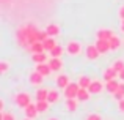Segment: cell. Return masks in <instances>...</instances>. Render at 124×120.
<instances>
[{
  "label": "cell",
  "mask_w": 124,
  "mask_h": 120,
  "mask_svg": "<svg viewBox=\"0 0 124 120\" xmlns=\"http://www.w3.org/2000/svg\"><path fill=\"white\" fill-rule=\"evenodd\" d=\"M47 32L46 30H38L33 24H25L16 30V40H17L19 46L30 47L36 41H44L47 38Z\"/></svg>",
  "instance_id": "cell-1"
},
{
  "label": "cell",
  "mask_w": 124,
  "mask_h": 120,
  "mask_svg": "<svg viewBox=\"0 0 124 120\" xmlns=\"http://www.w3.org/2000/svg\"><path fill=\"white\" fill-rule=\"evenodd\" d=\"M64 51H66L68 55L77 57V55H80V54H82V43L71 40V41H68V44H66V47H64Z\"/></svg>",
  "instance_id": "cell-2"
},
{
  "label": "cell",
  "mask_w": 124,
  "mask_h": 120,
  "mask_svg": "<svg viewBox=\"0 0 124 120\" xmlns=\"http://www.w3.org/2000/svg\"><path fill=\"white\" fill-rule=\"evenodd\" d=\"M14 103H16V106H17V108L24 109L25 106H28V104L31 103L30 93H27V92H19L17 95L14 96Z\"/></svg>",
  "instance_id": "cell-3"
},
{
  "label": "cell",
  "mask_w": 124,
  "mask_h": 120,
  "mask_svg": "<svg viewBox=\"0 0 124 120\" xmlns=\"http://www.w3.org/2000/svg\"><path fill=\"white\" fill-rule=\"evenodd\" d=\"M79 90H80L79 82H71L66 89H63V95H64V98H77Z\"/></svg>",
  "instance_id": "cell-4"
},
{
  "label": "cell",
  "mask_w": 124,
  "mask_h": 120,
  "mask_svg": "<svg viewBox=\"0 0 124 120\" xmlns=\"http://www.w3.org/2000/svg\"><path fill=\"white\" fill-rule=\"evenodd\" d=\"M88 90H90L93 95H97V93H101L102 90H105V84L99 79H93L91 84H90V87H88Z\"/></svg>",
  "instance_id": "cell-5"
},
{
  "label": "cell",
  "mask_w": 124,
  "mask_h": 120,
  "mask_svg": "<svg viewBox=\"0 0 124 120\" xmlns=\"http://www.w3.org/2000/svg\"><path fill=\"white\" fill-rule=\"evenodd\" d=\"M85 55H86L88 60H96L97 57L101 55V52L96 47V44H90V46H86V49H85Z\"/></svg>",
  "instance_id": "cell-6"
},
{
  "label": "cell",
  "mask_w": 124,
  "mask_h": 120,
  "mask_svg": "<svg viewBox=\"0 0 124 120\" xmlns=\"http://www.w3.org/2000/svg\"><path fill=\"white\" fill-rule=\"evenodd\" d=\"M42 79H44V76H42L41 73H38L36 70H35L33 73H30V76H28V82H30L33 87H38V85H41V84L44 82Z\"/></svg>",
  "instance_id": "cell-7"
},
{
  "label": "cell",
  "mask_w": 124,
  "mask_h": 120,
  "mask_svg": "<svg viewBox=\"0 0 124 120\" xmlns=\"http://www.w3.org/2000/svg\"><path fill=\"white\" fill-rule=\"evenodd\" d=\"M96 47L99 49L101 55H104V54H107L110 49V41L108 40H99V38H96Z\"/></svg>",
  "instance_id": "cell-8"
},
{
  "label": "cell",
  "mask_w": 124,
  "mask_h": 120,
  "mask_svg": "<svg viewBox=\"0 0 124 120\" xmlns=\"http://www.w3.org/2000/svg\"><path fill=\"white\" fill-rule=\"evenodd\" d=\"M55 84H57L58 89H66L71 84V79H69L68 74H58V76L55 77Z\"/></svg>",
  "instance_id": "cell-9"
},
{
  "label": "cell",
  "mask_w": 124,
  "mask_h": 120,
  "mask_svg": "<svg viewBox=\"0 0 124 120\" xmlns=\"http://www.w3.org/2000/svg\"><path fill=\"white\" fill-rule=\"evenodd\" d=\"M49 66L52 68V73L54 71H60L61 68H63V60L60 59V57H50V59L47 60Z\"/></svg>",
  "instance_id": "cell-10"
},
{
  "label": "cell",
  "mask_w": 124,
  "mask_h": 120,
  "mask_svg": "<svg viewBox=\"0 0 124 120\" xmlns=\"http://www.w3.org/2000/svg\"><path fill=\"white\" fill-rule=\"evenodd\" d=\"M24 112H25V117H28V119H35L38 114H39L36 104H33V103H30L28 106H25V108H24Z\"/></svg>",
  "instance_id": "cell-11"
},
{
  "label": "cell",
  "mask_w": 124,
  "mask_h": 120,
  "mask_svg": "<svg viewBox=\"0 0 124 120\" xmlns=\"http://www.w3.org/2000/svg\"><path fill=\"white\" fill-rule=\"evenodd\" d=\"M64 108H66L68 112H76L77 108H79V100H77V98H66Z\"/></svg>",
  "instance_id": "cell-12"
},
{
  "label": "cell",
  "mask_w": 124,
  "mask_h": 120,
  "mask_svg": "<svg viewBox=\"0 0 124 120\" xmlns=\"http://www.w3.org/2000/svg\"><path fill=\"white\" fill-rule=\"evenodd\" d=\"M119 84L121 82H118L116 79H112V81H105V90L108 93H116L118 92V89H119Z\"/></svg>",
  "instance_id": "cell-13"
},
{
  "label": "cell",
  "mask_w": 124,
  "mask_h": 120,
  "mask_svg": "<svg viewBox=\"0 0 124 120\" xmlns=\"http://www.w3.org/2000/svg\"><path fill=\"white\" fill-rule=\"evenodd\" d=\"M108 41H110V49H112L113 52H115V51H118L119 47L123 46V43H124V41H121V38H119V37H118V35H116V33L113 35V37L110 38Z\"/></svg>",
  "instance_id": "cell-14"
},
{
  "label": "cell",
  "mask_w": 124,
  "mask_h": 120,
  "mask_svg": "<svg viewBox=\"0 0 124 120\" xmlns=\"http://www.w3.org/2000/svg\"><path fill=\"white\" fill-rule=\"evenodd\" d=\"M113 35H115L113 30H108V28H99L96 32V38H99V40H110Z\"/></svg>",
  "instance_id": "cell-15"
},
{
  "label": "cell",
  "mask_w": 124,
  "mask_h": 120,
  "mask_svg": "<svg viewBox=\"0 0 124 120\" xmlns=\"http://www.w3.org/2000/svg\"><path fill=\"white\" fill-rule=\"evenodd\" d=\"M36 71L38 73H41L42 76H49V74L52 73V68L49 66V63L47 62H44V63H36Z\"/></svg>",
  "instance_id": "cell-16"
},
{
  "label": "cell",
  "mask_w": 124,
  "mask_h": 120,
  "mask_svg": "<svg viewBox=\"0 0 124 120\" xmlns=\"http://www.w3.org/2000/svg\"><path fill=\"white\" fill-rule=\"evenodd\" d=\"M46 32H47L49 37H58L60 35V25L58 24H47V27H46Z\"/></svg>",
  "instance_id": "cell-17"
},
{
  "label": "cell",
  "mask_w": 124,
  "mask_h": 120,
  "mask_svg": "<svg viewBox=\"0 0 124 120\" xmlns=\"http://www.w3.org/2000/svg\"><path fill=\"white\" fill-rule=\"evenodd\" d=\"M118 74H119L118 71H116V70H113V68L110 66V68H107V70L104 71L102 79H104V81H112V79H116V76H118Z\"/></svg>",
  "instance_id": "cell-18"
},
{
  "label": "cell",
  "mask_w": 124,
  "mask_h": 120,
  "mask_svg": "<svg viewBox=\"0 0 124 120\" xmlns=\"http://www.w3.org/2000/svg\"><path fill=\"white\" fill-rule=\"evenodd\" d=\"M91 95H93V93L88 89H82V87H80L79 93H77V100H79V101H88V100L91 98Z\"/></svg>",
  "instance_id": "cell-19"
},
{
  "label": "cell",
  "mask_w": 124,
  "mask_h": 120,
  "mask_svg": "<svg viewBox=\"0 0 124 120\" xmlns=\"http://www.w3.org/2000/svg\"><path fill=\"white\" fill-rule=\"evenodd\" d=\"M49 96V89H38L36 92H35V98H36V101H44V100H47Z\"/></svg>",
  "instance_id": "cell-20"
},
{
  "label": "cell",
  "mask_w": 124,
  "mask_h": 120,
  "mask_svg": "<svg viewBox=\"0 0 124 120\" xmlns=\"http://www.w3.org/2000/svg\"><path fill=\"white\" fill-rule=\"evenodd\" d=\"M42 43H44V49L47 51V52H50V51L54 49L55 46H57V41H55V37H47L44 41H42Z\"/></svg>",
  "instance_id": "cell-21"
},
{
  "label": "cell",
  "mask_w": 124,
  "mask_h": 120,
  "mask_svg": "<svg viewBox=\"0 0 124 120\" xmlns=\"http://www.w3.org/2000/svg\"><path fill=\"white\" fill-rule=\"evenodd\" d=\"M58 100H60V92H58L57 89H50V90H49L47 101L50 103V104H54V103H57Z\"/></svg>",
  "instance_id": "cell-22"
},
{
  "label": "cell",
  "mask_w": 124,
  "mask_h": 120,
  "mask_svg": "<svg viewBox=\"0 0 124 120\" xmlns=\"http://www.w3.org/2000/svg\"><path fill=\"white\" fill-rule=\"evenodd\" d=\"M31 60L35 62V63H44V62L49 60V57L46 55V52H36L31 55Z\"/></svg>",
  "instance_id": "cell-23"
},
{
  "label": "cell",
  "mask_w": 124,
  "mask_h": 120,
  "mask_svg": "<svg viewBox=\"0 0 124 120\" xmlns=\"http://www.w3.org/2000/svg\"><path fill=\"white\" fill-rule=\"evenodd\" d=\"M28 49L31 51V54H36V52H44V43L42 41H36V43H33Z\"/></svg>",
  "instance_id": "cell-24"
},
{
  "label": "cell",
  "mask_w": 124,
  "mask_h": 120,
  "mask_svg": "<svg viewBox=\"0 0 124 120\" xmlns=\"http://www.w3.org/2000/svg\"><path fill=\"white\" fill-rule=\"evenodd\" d=\"M91 81H93V79H90L88 76H80L77 82H79V85L82 87V89H88V87H90V84H91Z\"/></svg>",
  "instance_id": "cell-25"
},
{
  "label": "cell",
  "mask_w": 124,
  "mask_h": 120,
  "mask_svg": "<svg viewBox=\"0 0 124 120\" xmlns=\"http://www.w3.org/2000/svg\"><path fill=\"white\" fill-rule=\"evenodd\" d=\"M49 106H50V103H49L47 100H44V101H36V108H38V111H39V114L47 111Z\"/></svg>",
  "instance_id": "cell-26"
},
{
  "label": "cell",
  "mask_w": 124,
  "mask_h": 120,
  "mask_svg": "<svg viewBox=\"0 0 124 120\" xmlns=\"http://www.w3.org/2000/svg\"><path fill=\"white\" fill-rule=\"evenodd\" d=\"M113 98L118 100V101L124 98V82L119 84V89H118V92H116V93H113Z\"/></svg>",
  "instance_id": "cell-27"
},
{
  "label": "cell",
  "mask_w": 124,
  "mask_h": 120,
  "mask_svg": "<svg viewBox=\"0 0 124 120\" xmlns=\"http://www.w3.org/2000/svg\"><path fill=\"white\" fill-rule=\"evenodd\" d=\"M112 68H113V70H116V71L119 73L121 70H124V60H121V59L115 60V62L112 63Z\"/></svg>",
  "instance_id": "cell-28"
},
{
  "label": "cell",
  "mask_w": 124,
  "mask_h": 120,
  "mask_svg": "<svg viewBox=\"0 0 124 120\" xmlns=\"http://www.w3.org/2000/svg\"><path fill=\"white\" fill-rule=\"evenodd\" d=\"M60 55H63V47L57 44V46L50 51V57H60Z\"/></svg>",
  "instance_id": "cell-29"
},
{
  "label": "cell",
  "mask_w": 124,
  "mask_h": 120,
  "mask_svg": "<svg viewBox=\"0 0 124 120\" xmlns=\"http://www.w3.org/2000/svg\"><path fill=\"white\" fill-rule=\"evenodd\" d=\"M8 70H9V62L0 60V73L5 74V73H8Z\"/></svg>",
  "instance_id": "cell-30"
},
{
  "label": "cell",
  "mask_w": 124,
  "mask_h": 120,
  "mask_svg": "<svg viewBox=\"0 0 124 120\" xmlns=\"http://www.w3.org/2000/svg\"><path fill=\"white\" fill-rule=\"evenodd\" d=\"M0 120H16V117H14L13 114H9V112H5V111H2Z\"/></svg>",
  "instance_id": "cell-31"
},
{
  "label": "cell",
  "mask_w": 124,
  "mask_h": 120,
  "mask_svg": "<svg viewBox=\"0 0 124 120\" xmlns=\"http://www.w3.org/2000/svg\"><path fill=\"white\" fill-rule=\"evenodd\" d=\"M86 120H102V117H101L99 114H88Z\"/></svg>",
  "instance_id": "cell-32"
},
{
  "label": "cell",
  "mask_w": 124,
  "mask_h": 120,
  "mask_svg": "<svg viewBox=\"0 0 124 120\" xmlns=\"http://www.w3.org/2000/svg\"><path fill=\"white\" fill-rule=\"evenodd\" d=\"M118 111H119V112H123V114H124V98H123V100H119V101H118Z\"/></svg>",
  "instance_id": "cell-33"
},
{
  "label": "cell",
  "mask_w": 124,
  "mask_h": 120,
  "mask_svg": "<svg viewBox=\"0 0 124 120\" xmlns=\"http://www.w3.org/2000/svg\"><path fill=\"white\" fill-rule=\"evenodd\" d=\"M118 16H119V19H124V5L119 8V11H118Z\"/></svg>",
  "instance_id": "cell-34"
},
{
  "label": "cell",
  "mask_w": 124,
  "mask_h": 120,
  "mask_svg": "<svg viewBox=\"0 0 124 120\" xmlns=\"http://www.w3.org/2000/svg\"><path fill=\"white\" fill-rule=\"evenodd\" d=\"M118 77H119V79H121V81H124V70H121V71H119Z\"/></svg>",
  "instance_id": "cell-35"
},
{
  "label": "cell",
  "mask_w": 124,
  "mask_h": 120,
  "mask_svg": "<svg viewBox=\"0 0 124 120\" xmlns=\"http://www.w3.org/2000/svg\"><path fill=\"white\" fill-rule=\"evenodd\" d=\"M119 30L124 33V19H121V24H119Z\"/></svg>",
  "instance_id": "cell-36"
},
{
  "label": "cell",
  "mask_w": 124,
  "mask_h": 120,
  "mask_svg": "<svg viewBox=\"0 0 124 120\" xmlns=\"http://www.w3.org/2000/svg\"><path fill=\"white\" fill-rule=\"evenodd\" d=\"M3 108H5V101H3V100H0V109L3 111Z\"/></svg>",
  "instance_id": "cell-37"
},
{
  "label": "cell",
  "mask_w": 124,
  "mask_h": 120,
  "mask_svg": "<svg viewBox=\"0 0 124 120\" xmlns=\"http://www.w3.org/2000/svg\"><path fill=\"white\" fill-rule=\"evenodd\" d=\"M24 120H31V119H28V117H25V119H24Z\"/></svg>",
  "instance_id": "cell-38"
},
{
  "label": "cell",
  "mask_w": 124,
  "mask_h": 120,
  "mask_svg": "<svg viewBox=\"0 0 124 120\" xmlns=\"http://www.w3.org/2000/svg\"><path fill=\"white\" fill-rule=\"evenodd\" d=\"M47 120H58V119H47Z\"/></svg>",
  "instance_id": "cell-39"
}]
</instances>
